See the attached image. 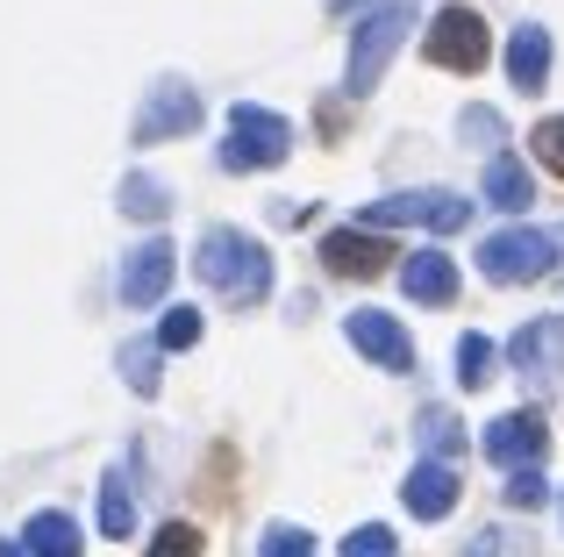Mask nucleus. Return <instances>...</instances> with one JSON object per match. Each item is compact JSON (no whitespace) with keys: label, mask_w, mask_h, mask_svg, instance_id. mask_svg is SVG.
<instances>
[{"label":"nucleus","mask_w":564,"mask_h":557,"mask_svg":"<svg viewBox=\"0 0 564 557\" xmlns=\"http://www.w3.org/2000/svg\"><path fill=\"white\" fill-rule=\"evenodd\" d=\"M344 336L358 343V358L386 364V372H408V364H414V343H408V329H400L393 315H379V307H358V315L344 321Z\"/></svg>","instance_id":"obj_11"},{"label":"nucleus","mask_w":564,"mask_h":557,"mask_svg":"<svg viewBox=\"0 0 564 557\" xmlns=\"http://www.w3.org/2000/svg\"><path fill=\"white\" fill-rule=\"evenodd\" d=\"M414 436H422V450H429V458H457V450H465V422H457L451 407H422Z\"/></svg>","instance_id":"obj_19"},{"label":"nucleus","mask_w":564,"mask_h":557,"mask_svg":"<svg viewBox=\"0 0 564 557\" xmlns=\"http://www.w3.org/2000/svg\"><path fill=\"white\" fill-rule=\"evenodd\" d=\"M158 343H165V350H193V343H200V307H172V315L158 321Z\"/></svg>","instance_id":"obj_24"},{"label":"nucleus","mask_w":564,"mask_h":557,"mask_svg":"<svg viewBox=\"0 0 564 557\" xmlns=\"http://www.w3.org/2000/svg\"><path fill=\"white\" fill-rule=\"evenodd\" d=\"M457 472H451V458H429V465H414L408 472V487H400V501H408V515L414 522H443L457 507Z\"/></svg>","instance_id":"obj_12"},{"label":"nucleus","mask_w":564,"mask_h":557,"mask_svg":"<svg viewBox=\"0 0 564 557\" xmlns=\"http://www.w3.org/2000/svg\"><path fill=\"white\" fill-rule=\"evenodd\" d=\"M193 265H200V286L229 307H258L272 293V251L258 237H243V229H207L193 243Z\"/></svg>","instance_id":"obj_1"},{"label":"nucleus","mask_w":564,"mask_h":557,"mask_svg":"<svg viewBox=\"0 0 564 557\" xmlns=\"http://www.w3.org/2000/svg\"><path fill=\"white\" fill-rule=\"evenodd\" d=\"M508 364L522 372V386H557L564 379V315H536L508 336Z\"/></svg>","instance_id":"obj_7"},{"label":"nucleus","mask_w":564,"mask_h":557,"mask_svg":"<svg viewBox=\"0 0 564 557\" xmlns=\"http://www.w3.org/2000/svg\"><path fill=\"white\" fill-rule=\"evenodd\" d=\"M429 65L443 72H486V51H494V36H486V22L471 8H436V22H429L422 36Z\"/></svg>","instance_id":"obj_6"},{"label":"nucleus","mask_w":564,"mask_h":557,"mask_svg":"<svg viewBox=\"0 0 564 557\" xmlns=\"http://www.w3.org/2000/svg\"><path fill=\"white\" fill-rule=\"evenodd\" d=\"M529 151L543 157V172H551V179H564V114H551V122L529 129Z\"/></svg>","instance_id":"obj_23"},{"label":"nucleus","mask_w":564,"mask_h":557,"mask_svg":"<svg viewBox=\"0 0 564 557\" xmlns=\"http://www.w3.org/2000/svg\"><path fill=\"white\" fill-rule=\"evenodd\" d=\"M158 350L165 343H122V379H129V393H143V401L158 393Z\"/></svg>","instance_id":"obj_21"},{"label":"nucleus","mask_w":564,"mask_h":557,"mask_svg":"<svg viewBox=\"0 0 564 557\" xmlns=\"http://www.w3.org/2000/svg\"><path fill=\"white\" fill-rule=\"evenodd\" d=\"M100 536H115V544H122V536H137V507H129V479L122 472L100 479Z\"/></svg>","instance_id":"obj_20"},{"label":"nucleus","mask_w":564,"mask_h":557,"mask_svg":"<svg viewBox=\"0 0 564 557\" xmlns=\"http://www.w3.org/2000/svg\"><path fill=\"white\" fill-rule=\"evenodd\" d=\"M372 8H393V0H329V14H344V22H358V14H372Z\"/></svg>","instance_id":"obj_30"},{"label":"nucleus","mask_w":564,"mask_h":557,"mask_svg":"<svg viewBox=\"0 0 564 557\" xmlns=\"http://www.w3.org/2000/svg\"><path fill=\"white\" fill-rule=\"evenodd\" d=\"M543 450H551V429H543L536 407H522V415H500L486 422V458L500 465V472H522V465H543Z\"/></svg>","instance_id":"obj_10"},{"label":"nucleus","mask_w":564,"mask_h":557,"mask_svg":"<svg viewBox=\"0 0 564 557\" xmlns=\"http://www.w3.org/2000/svg\"><path fill=\"white\" fill-rule=\"evenodd\" d=\"M186 129H200V94L186 79H158L137 108V143H172Z\"/></svg>","instance_id":"obj_8"},{"label":"nucleus","mask_w":564,"mask_h":557,"mask_svg":"<svg viewBox=\"0 0 564 557\" xmlns=\"http://www.w3.org/2000/svg\"><path fill=\"white\" fill-rule=\"evenodd\" d=\"M486 372H494V343H486V336H465V343H457V379H465V386H486Z\"/></svg>","instance_id":"obj_26"},{"label":"nucleus","mask_w":564,"mask_h":557,"mask_svg":"<svg viewBox=\"0 0 564 557\" xmlns=\"http://www.w3.org/2000/svg\"><path fill=\"white\" fill-rule=\"evenodd\" d=\"M479 272L494 286H529V278H551L557 272V237L543 229H500V237L479 243Z\"/></svg>","instance_id":"obj_5"},{"label":"nucleus","mask_w":564,"mask_h":557,"mask_svg":"<svg viewBox=\"0 0 564 557\" xmlns=\"http://www.w3.org/2000/svg\"><path fill=\"white\" fill-rule=\"evenodd\" d=\"M457 136L479 143V151H500V143H508V122H500L494 108H465V114H457Z\"/></svg>","instance_id":"obj_22"},{"label":"nucleus","mask_w":564,"mask_h":557,"mask_svg":"<svg viewBox=\"0 0 564 557\" xmlns=\"http://www.w3.org/2000/svg\"><path fill=\"white\" fill-rule=\"evenodd\" d=\"M122 215H129V222H165V215H172L165 179H151V172H129V179H122Z\"/></svg>","instance_id":"obj_18"},{"label":"nucleus","mask_w":564,"mask_h":557,"mask_svg":"<svg viewBox=\"0 0 564 557\" xmlns=\"http://www.w3.org/2000/svg\"><path fill=\"white\" fill-rule=\"evenodd\" d=\"M258 550L264 557H307V550H315V536H307V529H264Z\"/></svg>","instance_id":"obj_28"},{"label":"nucleus","mask_w":564,"mask_h":557,"mask_svg":"<svg viewBox=\"0 0 564 557\" xmlns=\"http://www.w3.org/2000/svg\"><path fill=\"white\" fill-rule=\"evenodd\" d=\"M400 293L422 307H451L457 301V265L443 251H414L408 265H400Z\"/></svg>","instance_id":"obj_14"},{"label":"nucleus","mask_w":564,"mask_h":557,"mask_svg":"<svg viewBox=\"0 0 564 557\" xmlns=\"http://www.w3.org/2000/svg\"><path fill=\"white\" fill-rule=\"evenodd\" d=\"M557 265H564V229H557Z\"/></svg>","instance_id":"obj_31"},{"label":"nucleus","mask_w":564,"mask_h":557,"mask_svg":"<svg viewBox=\"0 0 564 557\" xmlns=\"http://www.w3.org/2000/svg\"><path fill=\"white\" fill-rule=\"evenodd\" d=\"M322 265H329L336 278H379L386 265H393V229H329L322 237Z\"/></svg>","instance_id":"obj_9"},{"label":"nucleus","mask_w":564,"mask_h":557,"mask_svg":"<svg viewBox=\"0 0 564 557\" xmlns=\"http://www.w3.org/2000/svg\"><path fill=\"white\" fill-rule=\"evenodd\" d=\"M172 265H180V258H172L165 237H151L143 251H129V265H122V301H129V307H158V301H165V286H172Z\"/></svg>","instance_id":"obj_13"},{"label":"nucleus","mask_w":564,"mask_h":557,"mask_svg":"<svg viewBox=\"0 0 564 557\" xmlns=\"http://www.w3.org/2000/svg\"><path fill=\"white\" fill-rule=\"evenodd\" d=\"M286 151H293V129L279 122L272 108H258V100H236L229 108V136H221V172L286 165Z\"/></svg>","instance_id":"obj_2"},{"label":"nucleus","mask_w":564,"mask_h":557,"mask_svg":"<svg viewBox=\"0 0 564 557\" xmlns=\"http://www.w3.org/2000/svg\"><path fill=\"white\" fill-rule=\"evenodd\" d=\"M344 557H393V529L372 522V529H350L344 536Z\"/></svg>","instance_id":"obj_27"},{"label":"nucleus","mask_w":564,"mask_h":557,"mask_svg":"<svg viewBox=\"0 0 564 557\" xmlns=\"http://www.w3.org/2000/svg\"><path fill=\"white\" fill-rule=\"evenodd\" d=\"M158 550H200V529H186V522H172V529H158Z\"/></svg>","instance_id":"obj_29"},{"label":"nucleus","mask_w":564,"mask_h":557,"mask_svg":"<svg viewBox=\"0 0 564 557\" xmlns=\"http://www.w3.org/2000/svg\"><path fill=\"white\" fill-rule=\"evenodd\" d=\"M408 29H414V0L372 8V22L358 29V43H350V72H344V94H350V100H365V94L386 79V65H393V51L408 43Z\"/></svg>","instance_id":"obj_3"},{"label":"nucleus","mask_w":564,"mask_h":557,"mask_svg":"<svg viewBox=\"0 0 564 557\" xmlns=\"http://www.w3.org/2000/svg\"><path fill=\"white\" fill-rule=\"evenodd\" d=\"M486 200H494L500 215H529V200H536V179H529L522 157L486 151Z\"/></svg>","instance_id":"obj_16"},{"label":"nucleus","mask_w":564,"mask_h":557,"mask_svg":"<svg viewBox=\"0 0 564 557\" xmlns=\"http://www.w3.org/2000/svg\"><path fill=\"white\" fill-rule=\"evenodd\" d=\"M22 550H43V557H72L79 550V522L72 515H29V529H22Z\"/></svg>","instance_id":"obj_17"},{"label":"nucleus","mask_w":564,"mask_h":557,"mask_svg":"<svg viewBox=\"0 0 564 557\" xmlns=\"http://www.w3.org/2000/svg\"><path fill=\"white\" fill-rule=\"evenodd\" d=\"M508 79L522 94H543V79H551V29L543 22H522L508 36Z\"/></svg>","instance_id":"obj_15"},{"label":"nucleus","mask_w":564,"mask_h":557,"mask_svg":"<svg viewBox=\"0 0 564 557\" xmlns=\"http://www.w3.org/2000/svg\"><path fill=\"white\" fill-rule=\"evenodd\" d=\"M365 222L372 229H436V237H451V229L471 222V200L451 194V186H422V194H386L365 208Z\"/></svg>","instance_id":"obj_4"},{"label":"nucleus","mask_w":564,"mask_h":557,"mask_svg":"<svg viewBox=\"0 0 564 557\" xmlns=\"http://www.w3.org/2000/svg\"><path fill=\"white\" fill-rule=\"evenodd\" d=\"M551 501V487H543L536 465H522V472H508V507H522V515H536V507Z\"/></svg>","instance_id":"obj_25"}]
</instances>
